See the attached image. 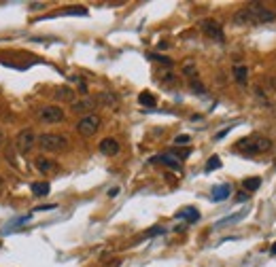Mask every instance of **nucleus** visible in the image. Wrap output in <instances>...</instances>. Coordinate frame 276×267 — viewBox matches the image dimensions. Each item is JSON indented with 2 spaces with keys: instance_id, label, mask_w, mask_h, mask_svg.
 <instances>
[{
  "instance_id": "30",
  "label": "nucleus",
  "mask_w": 276,
  "mask_h": 267,
  "mask_svg": "<svg viewBox=\"0 0 276 267\" xmlns=\"http://www.w3.org/2000/svg\"><path fill=\"white\" fill-rule=\"evenodd\" d=\"M117 193H119V187H115V189H110V191H109V195H110V197H115Z\"/></svg>"
},
{
  "instance_id": "28",
  "label": "nucleus",
  "mask_w": 276,
  "mask_h": 267,
  "mask_svg": "<svg viewBox=\"0 0 276 267\" xmlns=\"http://www.w3.org/2000/svg\"><path fill=\"white\" fill-rule=\"evenodd\" d=\"M185 74H191V77H196V66H193V64H185Z\"/></svg>"
},
{
  "instance_id": "6",
  "label": "nucleus",
  "mask_w": 276,
  "mask_h": 267,
  "mask_svg": "<svg viewBox=\"0 0 276 267\" xmlns=\"http://www.w3.org/2000/svg\"><path fill=\"white\" fill-rule=\"evenodd\" d=\"M64 117H66V113L62 110V106H45L38 113V119L43 123H60V121H64Z\"/></svg>"
},
{
  "instance_id": "21",
  "label": "nucleus",
  "mask_w": 276,
  "mask_h": 267,
  "mask_svg": "<svg viewBox=\"0 0 276 267\" xmlns=\"http://www.w3.org/2000/svg\"><path fill=\"white\" fill-rule=\"evenodd\" d=\"M149 60L160 62V64H164V66H172V60L166 57V55H160V53H149Z\"/></svg>"
},
{
  "instance_id": "27",
  "label": "nucleus",
  "mask_w": 276,
  "mask_h": 267,
  "mask_svg": "<svg viewBox=\"0 0 276 267\" xmlns=\"http://www.w3.org/2000/svg\"><path fill=\"white\" fill-rule=\"evenodd\" d=\"M160 234H166V229H164V227H153V229H151L147 235H149V237H153V235H160Z\"/></svg>"
},
{
  "instance_id": "22",
  "label": "nucleus",
  "mask_w": 276,
  "mask_h": 267,
  "mask_svg": "<svg viewBox=\"0 0 276 267\" xmlns=\"http://www.w3.org/2000/svg\"><path fill=\"white\" fill-rule=\"evenodd\" d=\"M62 15H87L85 7H68L66 11H62Z\"/></svg>"
},
{
  "instance_id": "16",
  "label": "nucleus",
  "mask_w": 276,
  "mask_h": 267,
  "mask_svg": "<svg viewBox=\"0 0 276 267\" xmlns=\"http://www.w3.org/2000/svg\"><path fill=\"white\" fill-rule=\"evenodd\" d=\"M246 212H249V210H240L238 214H232V217L219 220V223H217V227H223V225H230V223H238V220H242L246 217Z\"/></svg>"
},
{
  "instance_id": "18",
  "label": "nucleus",
  "mask_w": 276,
  "mask_h": 267,
  "mask_svg": "<svg viewBox=\"0 0 276 267\" xmlns=\"http://www.w3.org/2000/svg\"><path fill=\"white\" fill-rule=\"evenodd\" d=\"M259 187H261V178H259V176L246 178V181H244V189H246V193H249V191H257Z\"/></svg>"
},
{
  "instance_id": "24",
  "label": "nucleus",
  "mask_w": 276,
  "mask_h": 267,
  "mask_svg": "<svg viewBox=\"0 0 276 267\" xmlns=\"http://www.w3.org/2000/svg\"><path fill=\"white\" fill-rule=\"evenodd\" d=\"M251 200V195L246 193V191H240V193L236 195V201H240V204H242V201H249Z\"/></svg>"
},
{
  "instance_id": "26",
  "label": "nucleus",
  "mask_w": 276,
  "mask_h": 267,
  "mask_svg": "<svg viewBox=\"0 0 276 267\" xmlns=\"http://www.w3.org/2000/svg\"><path fill=\"white\" fill-rule=\"evenodd\" d=\"M164 83L174 85V83H177V79H174V74H172V72H168V74H164Z\"/></svg>"
},
{
  "instance_id": "32",
  "label": "nucleus",
  "mask_w": 276,
  "mask_h": 267,
  "mask_svg": "<svg viewBox=\"0 0 276 267\" xmlns=\"http://www.w3.org/2000/svg\"><path fill=\"white\" fill-rule=\"evenodd\" d=\"M270 254H276V242H274V246L270 248Z\"/></svg>"
},
{
  "instance_id": "3",
  "label": "nucleus",
  "mask_w": 276,
  "mask_h": 267,
  "mask_svg": "<svg viewBox=\"0 0 276 267\" xmlns=\"http://www.w3.org/2000/svg\"><path fill=\"white\" fill-rule=\"evenodd\" d=\"M37 144L47 153H57V150H64L68 147V138L62 134H40L37 138Z\"/></svg>"
},
{
  "instance_id": "13",
  "label": "nucleus",
  "mask_w": 276,
  "mask_h": 267,
  "mask_svg": "<svg viewBox=\"0 0 276 267\" xmlns=\"http://www.w3.org/2000/svg\"><path fill=\"white\" fill-rule=\"evenodd\" d=\"M177 218H185L187 223H196V220H200V212L189 206V208H183L181 212H177Z\"/></svg>"
},
{
  "instance_id": "20",
  "label": "nucleus",
  "mask_w": 276,
  "mask_h": 267,
  "mask_svg": "<svg viewBox=\"0 0 276 267\" xmlns=\"http://www.w3.org/2000/svg\"><path fill=\"white\" fill-rule=\"evenodd\" d=\"M219 167H221L219 155H213V157L208 159V164H206V167H204V170H206V172H213V170H219Z\"/></svg>"
},
{
  "instance_id": "7",
  "label": "nucleus",
  "mask_w": 276,
  "mask_h": 267,
  "mask_svg": "<svg viewBox=\"0 0 276 267\" xmlns=\"http://www.w3.org/2000/svg\"><path fill=\"white\" fill-rule=\"evenodd\" d=\"M15 144H17V149H19L21 153H28V150H30L34 144H37V136H34L30 130H23V132L17 134Z\"/></svg>"
},
{
  "instance_id": "5",
  "label": "nucleus",
  "mask_w": 276,
  "mask_h": 267,
  "mask_svg": "<svg viewBox=\"0 0 276 267\" xmlns=\"http://www.w3.org/2000/svg\"><path fill=\"white\" fill-rule=\"evenodd\" d=\"M200 30H202L204 36H208L213 40H219V43L225 40L221 24H219V21H215V19H202V21H200Z\"/></svg>"
},
{
  "instance_id": "15",
  "label": "nucleus",
  "mask_w": 276,
  "mask_h": 267,
  "mask_svg": "<svg viewBox=\"0 0 276 267\" xmlns=\"http://www.w3.org/2000/svg\"><path fill=\"white\" fill-rule=\"evenodd\" d=\"M138 102L143 104V106H147V108H155V104H157L155 96H153V94H149V91H143V94L138 96Z\"/></svg>"
},
{
  "instance_id": "9",
  "label": "nucleus",
  "mask_w": 276,
  "mask_h": 267,
  "mask_svg": "<svg viewBox=\"0 0 276 267\" xmlns=\"http://www.w3.org/2000/svg\"><path fill=\"white\" fill-rule=\"evenodd\" d=\"M98 149H100V153H102V155L113 157V155L119 153V142H117L115 138H104V140L98 144Z\"/></svg>"
},
{
  "instance_id": "4",
  "label": "nucleus",
  "mask_w": 276,
  "mask_h": 267,
  "mask_svg": "<svg viewBox=\"0 0 276 267\" xmlns=\"http://www.w3.org/2000/svg\"><path fill=\"white\" fill-rule=\"evenodd\" d=\"M100 130V117L98 115H85L83 119H79V123H77V132L81 134L83 138H90V136H93Z\"/></svg>"
},
{
  "instance_id": "29",
  "label": "nucleus",
  "mask_w": 276,
  "mask_h": 267,
  "mask_svg": "<svg viewBox=\"0 0 276 267\" xmlns=\"http://www.w3.org/2000/svg\"><path fill=\"white\" fill-rule=\"evenodd\" d=\"M51 208H55V204H47V206H40V208H37L34 212H43V210H51Z\"/></svg>"
},
{
  "instance_id": "10",
  "label": "nucleus",
  "mask_w": 276,
  "mask_h": 267,
  "mask_svg": "<svg viewBox=\"0 0 276 267\" xmlns=\"http://www.w3.org/2000/svg\"><path fill=\"white\" fill-rule=\"evenodd\" d=\"M230 195H232V187L227 183H223V184H219V187H215L213 191H210L213 201H225Z\"/></svg>"
},
{
  "instance_id": "1",
  "label": "nucleus",
  "mask_w": 276,
  "mask_h": 267,
  "mask_svg": "<svg viewBox=\"0 0 276 267\" xmlns=\"http://www.w3.org/2000/svg\"><path fill=\"white\" fill-rule=\"evenodd\" d=\"M236 149L242 155H246V157H255V155L268 153V150L272 149V140L266 136H261V134H253V136L242 138V140L236 144Z\"/></svg>"
},
{
  "instance_id": "2",
  "label": "nucleus",
  "mask_w": 276,
  "mask_h": 267,
  "mask_svg": "<svg viewBox=\"0 0 276 267\" xmlns=\"http://www.w3.org/2000/svg\"><path fill=\"white\" fill-rule=\"evenodd\" d=\"M246 11V19H249V26H261V24H270V21L276 19V11L263 7L259 2H253L249 7H244Z\"/></svg>"
},
{
  "instance_id": "23",
  "label": "nucleus",
  "mask_w": 276,
  "mask_h": 267,
  "mask_svg": "<svg viewBox=\"0 0 276 267\" xmlns=\"http://www.w3.org/2000/svg\"><path fill=\"white\" fill-rule=\"evenodd\" d=\"M189 140H191V138L187 136V134H181V136H177V138H174V144H187Z\"/></svg>"
},
{
  "instance_id": "14",
  "label": "nucleus",
  "mask_w": 276,
  "mask_h": 267,
  "mask_svg": "<svg viewBox=\"0 0 276 267\" xmlns=\"http://www.w3.org/2000/svg\"><path fill=\"white\" fill-rule=\"evenodd\" d=\"M234 79L238 85H246L249 83V68L246 66H234Z\"/></svg>"
},
{
  "instance_id": "19",
  "label": "nucleus",
  "mask_w": 276,
  "mask_h": 267,
  "mask_svg": "<svg viewBox=\"0 0 276 267\" xmlns=\"http://www.w3.org/2000/svg\"><path fill=\"white\" fill-rule=\"evenodd\" d=\"M55 98L57 100H73V89H70V87H60Z\"/></svg>"
},
{
  "instance_id": "12",
  "label": "nucleus",
  "mask_w": 276,
  "mask_h": 267,
  "mask_svg": "<svg viewBox=\"0 0 276 267\" xmlns=\"http://www.w3.org/2000/svg\"><path fill=\"white\" fill-rule=\"evenodd\" d=\"M34 166H37V170H38V172H43V174H49V172H54L55 167H57L54 159H47V157H37Z\"/></svg>"
},
{
  "instance_id": "11",
  "label": "nucleus",
  "mask_w": 276,
  "mask_h": 267,
  "mask_svg": "<svg viewBox=\"0 0 276 267\" xmlns=\"http://www.w3.org/2000/svg\"><path fill=\"white\" fill-rule=\"evenodd\" d=\"M96 108V100L93 98H83L79 102H73V113H90V110Z\"/></svg>"
},
{
  "instance_id": "17",
  "label": "nucleus",
  "mask_w": 276,
  "mask_h": 267,
  "mask_svg": "<svg viewBox=\"0 0 276 267\" xmlns=\"http://www.w3.org/2000/svg\"><path fill=\"white\" fill-rule=\"evenodd\" d=\"M49 183H34L32 184V193L37 195V197H43V195H47L49 193Z\"/></svg>"
},
{
  "instance_id": "31",
  "label": "nucleus",
  "mask_w": 276,
  "mask_h": 267,
  "mask_svg": "<svg viewBox=\"0 0 276 267\" xmlns=\"http://www.w3.org/2000/svg\"><path fill=\"white\" fill-rule=\"evenodd\" d=\"M2 144H4V134L0 132V149H2Z\"/></svg>"
},
{
  "instance_id": "8",
  "label": "nucleus",
  "mask_w": 276,
  "mask_h": 267,
  "mask_svg": "<svg viewBox=\"0 0 276 267\" xmlns=\"http://www.w3.org/2000/svg\"><path fill=\"white\" fill-rule=\"evenodd\" d=\"M151 164H164V166L172 167V170L181 172V164H179V159L174 157V155H170V153H164V155H155V157H151Z\"/></svg>"
},
{
  "instance_id": "25",
  "label": "nucleus",
  "mask_w": 276,
  "mask_h": 267,
  "mask_svg": "<svg viewBox=\"0 0 276 267\" xmlns=\"http://www.w3.org/2000/svg\"><path fill=\"white\" fill-rule=\"evenodd\" d=\"M191 89H193V91H198V94H204V85H200L196 79L191 81Z\"/></svg>"
}]
</instances>
